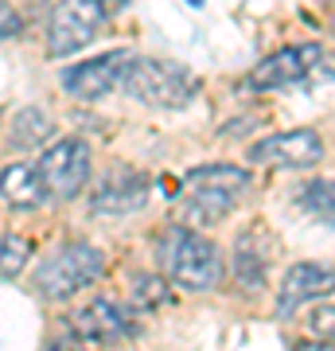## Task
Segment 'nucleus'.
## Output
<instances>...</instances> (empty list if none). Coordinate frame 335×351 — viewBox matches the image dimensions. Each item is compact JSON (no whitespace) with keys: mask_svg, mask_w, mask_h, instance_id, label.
Masks as SVG:
<instances>
[{"mask_svg":"<svg viewBox=\"0 0 335 351\" xmlns=\"http://www.w3.org/2000/svg\"><path fill=\"white\" fill-rule=\"evenodd\" d=\"M316 63H323L320 43H293V47H281L277 55L261 59V63L249 71V90L293 86V82H300V78H308Z\"/></svg>","mask_w":335,"mask_h":351,"instance_id":"obj_8","label":"nucleus"},{"mask_svg":"<svg viewBox=\"0 0 335 351\" xmlns=\"http://www.w3.org/2000/svg\"><path fill=\"white\" fill-rule=\"evenodd\" d=\"M113 4H121V0H62L47 24V55L62 59V55L90 47L101 27L110 24Z\"/></svg>","mask_w":335,"mask_h":351,"instance_id":"obj_5","label":"nucleus"},{"mask_svg":"<svg viewBox=\"0 0 335 351\" xmlns=\"http://www.w3.org/2000/svg\"><path fill=\"white\" fill-rule=\"evenodd\" d=\"M249 188V172L238 164H203L184 176V199L187 215L195 223H219L230 215L234 199Z\"/></svg>","mask_w":335,"mask_h":351,"instance_id":"obj_3","label":"nucleus"},{"mask_svg":"<svg viewBox=\"0 0 335 351\" xmlns=\"http://www.w3.org/2000/svg\"><path fill=\"white\" fill-rule=\"evenodd\" d=\"M51 137H55V121L39 106H24L12 117V125H8V141L16 149H43V141H51Z\"/></svg>","mask_w":335,"mask_h":351,"instance_id":"obj_15","label":"nucleus"},{"mask_svg":"<svg viewBox=\"0 0 335 351\" xmlns=\"http://www.w3.org/2000/svg\"><path fill=\"white\" fill-rule=\"evenodd\" d=\"M261 239H265V230H261V226H249V230H242V234H238V242H234L230 269H234V277L246 289H258L261 281H265V269H269L265 250H261Z\"/></svg>","mask_w":335,"mask_h":351,"instance_id":"obj_14","label":"nucleus"},{"mask_svg":"<svg viewBox=\"0 0 335 351\" xmlns=\"http://www.w3.org/2000/svg\"><path fill=\"white\" fill-rule=\"evenodd\" d=\"M27 262H32V239L4 234L0 239V277H20Z\"/></svg>","mask_w":335,"mask_h":351,"instance_id":"obj_17","label":"nucleus"},{"mask_svg":"<svg viewBox=\"0 0 335 351\" xmlns=\"http://www.w3.org/2000/svg\"><path fill=\"white\" fill-rule=\"evenodd\" d=\"M106 274V254L90 242H66L62 250H55L47 262L39 265L36 289L47 301H66L82 289H90Z\"/></svg>","mask_w":335,"mask_h":351,"instance_id":"obj_4","label":"nucleus"},{"mask_svg":"<svg viewBox=\"0 0 335 351\" xmlns=\"http://www.w3.org/2000/svg\"><path fill=\"white\" fill-rule=\"evenodd\" d=\"M20 27H24V16L16 12L8 0H0V39H12L20 36Z\"/></svg>","mask_w":335,"mask_h":351,"instance_id":"obj_20","label":"nucleus"},{"mask_svg":"<svg viewBox=\"0 0 335 351\" xmlns=\"http://www.w3.org/2000/svg\"><path fill=\"white\" fill-rule=\"evenodd\" d=\"M308 324H312V332H316L320 339L335 343V308H332V304H320V308L308 316Z\"/></svg>","mask_w":335,"mask_h":351,"instance_id":"obj_19","label":"nucleus"},{"mask_svg":"<svg viewBox=\"0 0 335 351\" xmlns=\"http://www.w3.org/2000/svg\"><path fill=\"white\" fill-rule=\"evenodd\" d=\"M149 176L129 168V164H117L106 172L98 188H94V199H90V211L94 215H129L140 211L149 203Z\"/></svg>","mask_w":335,"mask_h":351,"instance_id":"obj_10","label":"nucleus"},{"mask_svg":"<svg viewBox=\"0 0 335 351\" xmlns=\"http://www.w3.org/2000/svg\"><path fill=\"white\" fill-rule=\"evenodd\" d=\"M36 168H39V180H43V188H47L51 199H75L78 191L90 184V172H94L90 145L78 137L51 141Z\"/></svg>","mask_w":335,"mask_h":351,"instance_id":"obj_6","label":"nucleus"},{"mask_svg":"<svg viewBox=\"0 0 335 351\" xmlns=\"http://www.w3.org/2000/svg\"><path fill=\"white\" fill-rule=\"evenodd\" d=\"M71 324H75V332L82 339H94V343H117V339L137 332L133 313H125L121 304L110 301V297H94L90 304H82Z\"/></svg>","mask_w":335,"mask_h":351,"instance_id":"obj_11","label":"nucleus"},{"mask_svg":"<svg viewBox=\"0 0 335 351\" xmlns=\"http://www.w3.org/2000/svg\"><path fill=\"white\" fill-rule=\"evenodd\" d=\"M129 59H133V51H125V47L121 51H106V55H98V59L66 66V71L59 75V86L78 101H98V98H106L110 90L121 86V75H125V66H129Z\"/></svg>","mask_w":335,"mask_h":351,"instance_id":"obj_7","label":"nucleus"},{"mask_svg":"<svg viewBox=\"0 0 335 351\" xmlns=\"http://www.w3.org/2000/svg\"><path fill=\"white\" fill-rule=\"evenodd\" d=\"M172 301V293H168V281L164 277H156V274H145V277H137L133 281V304L137 308H164V304Z\"/></svg>","mask_w":335,"mask_h":351,"instance_id":"obj_18","label":"nucleus"},{"mask_svg":"<svg viewBox=\"0 0 335 351\" xmlns=\"http://www.w3.org/2000/svg\"><path fill=\"white\" fill-rule=\"evenodd\" d=\"M0 199L8 203L12 211H36L51 195L43 188V180H39L36 164L16 160V164H4V172H0Z\"/></svg>","mask_w":335,"mask_h":351,"instance_id":"obj_13","label":"nucleus"},{"mask_svg":"<svg viewBox=\"0 0 335 351\" xmlns=\"http://www.w3.org/2000/svg\"><path fill=\"white\" fill-rule=\"evenodd\" d=\"M47 351H86V348H82L78 339H55V343H51Z\"/></svg>","mask_w":335,"mask_h":351,"instance_id":"obj_22","label":"nucleus"},{"mask_svg":"<svg viewBox=\"0 0 335 351\" xmlns=\"http://www.w3.org/2000/svg\"><path fill=\"white\" fill-rule=\"evenodd\" d=\"M332 289H335V265L297 262L285 274V281H281V293H277V313H281V316L297 313L300 304L316 301V297L332 293Z\"/></svg>","mask_w":335,"mask_h":351,"instance_id":"obj_12","label":"nucleus"},{"mask_svg":"<svg viewBox=\"0 0 335 351\" xmlns=\"http://www.w3.org/2000/svg\"><path fill=\"white\" fill-rule=\"evenodd\" d=\"M187 4H203V0H187Z\"/></svg>","mask_w":335,"mask_h":351,"instance_id":"obj_23","label":"nucleus"},{"mask_svg":"<svg viewBox=\"0 0 335 351\" xmlns=\"http://www.w3.org/2000/svg\"><path fill=\"white\" fill-rule=\"evenodd\" d=\"M156 254H160V265L168 269V281H175L187 293H207L223 277L219 246L187 226H164L156 239Z\"/></svg>","mask_w":335,"mask_h":351,"instance_id":"obj_1","label":"nucleus"},{"mask_svg":"<svg viewBox=\"0 0 335 351\" xmlns=\"http://www.w3.org/2000/svg\"><path fill=\"white\" fill-rule=\"evenodd\" d=\"M293 351H335V343H327V339H300Z\"/></svg>","mask_w":335,"mask_h":351,"instance_id":"obj_21","label":"nucleus"},{"mask_svg":"<svg viewBox=\"0 0 335 351\" xmlns=\"http://www.w3.org/2000/svg\"><path fill=\"white\" fill-rule=\"evenodd\" d=\"M121 90L129 98L145 101L152 110H179L195 98V75L184 63H168V59H129L121 75Z\"/></svg>","mask_w":335,"mask_h":351,"instance_id":"obj_2","label":"nucleus"},{"mask_svg":"<svg viewBox=\"0 0 335 351\" xmlns=\"http://www.w3.org/2000/svg\"><path fill=\"white\" fill-rule=\"evenodd\" d=\"M249 160L277 164V168H312L323 160V141L316 137V129H288L249 145Z\"/></svg>","mask_w":335,"mask_h":351,"instance_id":"obj_9","label":"nucleus"},{"mask_svg":"<svg viewBox=\"0 0 335 351\" xmlns=\"http://www.w3.org/2000/svg\"><path fill=\"white\" fill-rule=\"evenodd\" d=\"M297 203L312 215V219L335 226V180H308V184L297 191Z\"/></svg>","mask_w":335,"mask_h":351,"instance_id":"obj_16","label":"nucleus"}]
</instances>
